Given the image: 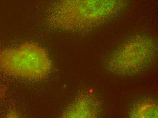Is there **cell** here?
<instances>
[{
	"label": "cell",
	"instance_id": "1",
	"mask_svg": "<svg viewBox=\"0 0 158 118\" xmlns=\"http://www.w3.org/2000/svg\"><path fill=\"white\" fill-rule=\"evenodd\" d=\"M51 62L46 51L32 43L0 53V69L14 76L41 78L47 75Z\"/></svg>",
	"mask_w": 158,
	"mask_h": 118
},
{
	"label": "cell",
	"instance_id": "2",
	"mask_svg": "<svg viewBox=\"0 0 158 118\" xmlns=\"http://www.w3.org/2000/svg\"><path fill=\"white\" fill-rule=\"evenodd\" d=\"M125 3V0H62L54 15L62 25H82L107 17Z\"/></svg>",
	"mask_w": 158,
	"mask_h": 118
},
{
	"label": "cell",
	"instance_id": "3",
	"mask_svg": "<svg viewBox=\"0 0 158 118\" xmlns=\"http://www.w3.org/2000/svg\"><path fill=\"white\" fill-rule=\"evenodd\" d=\"M153 46L144 39H136L127 44L118 54L116 59H120L117 63L121 64L120 69L128 73H133L140 70L149 63L153 54Z\"/></svg>",
	"mask_w": 158,
	"mask_h": 118
}]
</instances>
